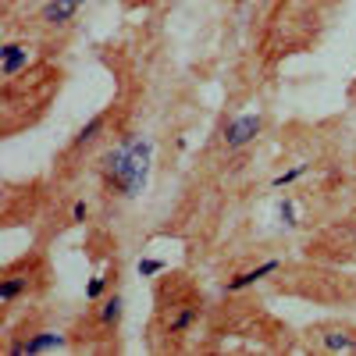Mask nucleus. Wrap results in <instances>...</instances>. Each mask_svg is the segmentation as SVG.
<instances>
[{
  "label": "nucleus",
  "mask_w": 356,
  "mask_h": 356,
  "mask_svg": "<svg viewBox=\"0 0 356 356\" xmlns=\"http://www.w3.org/2000/svg\"><path fill=\"white\" fill-rule=\"evenodd\" d=\"M65 86V68L57 50L22 29H4L0 36V132L4 139L36 129L54 107Z\"/></svg>",
  "instance_id": "1"
},
{
  "label": "nucleus",
  "mask_w": 356,
  "mask_h": 356,
  "mask_svg": "<svg viewBox=\"0 0 356 356\" xmlns=\"http://www.w3.org/2000/svg\"><path fill=\"white\" fill-rule=\"evenodd\" d=\"M211 303L203 285L189 271H164L154 282V307L146 324V349L150 353H189L203 332Z\"/></svg>",
  "instance_id": "2"
},
{
  "label": "nucleus",
  "mask_w": 356,
  "mask_h": 356,
  "mask_svg": "<svg viewBox=\"0 0 356 356\" xmlns=\"http://www.w3.org/2000/svg\"><path fill=\"white\" fill-rule=\"evenodd\" d=\"M146 171H150V139L125 129L93 161L86 182L97 186V196H100L104 211H114V207L132 203L139 196V189L146 186Z\"/></svg>",
  "instance_id": "3"
},
{
  "label": "nucleus",
  "mask_w": 356,
  "mask_h": 356,
  "mask_svg": "<svg viewBox=\"0 0 356 356\" xmlns=\"http://www.w3.org/2000/svg\"><path fill=\"white\" fill-rule=\"evenodd\" d=\"M129 129V114L122 104H107L104 111H97L86 125H79L72 132V139L57 150V157L50 161V182L65 186V182H82L93 168V161L107 150V146Z\"/></svg>",
  "instance_id": "4"
},
{
  "label": "nucleus",
  "mask_w": 356,
  "mask_h": 356,
  "mask_svg": "<svg viewBox=\"0 0 356 356\" xmlns=\"http://www.w3.org/2000/svg\"><path fill=\"white\" fill-rule=\"evenodd\" d=\"M54 278H57L54 260L47 246L40 243L33 250L4 260V267H0V328H8L18 314L47 303Z\"/></svg>",
  "instance_id": "5"
},
{
  "label": "nucleus",
  "mask_w": 356,
  "mask_h": 356,
  "mask_svg": "<svg viewBox=\"0 0 356 356\" xmlns=\"http://www.w3.org/2000/svg\"><path fill=\"white\" fill-rule=\"evenodd\" d=\"M75 353H122V328H125V289L122 278L107 285L89 307L68 324Z\"/></svg>",
  "instance_id": "6"
},
{
  "label": "nucleus",
  "mask_w": 356,
  "mask_h": 356,
  "mask_svg": "<svg viewBox=\"0 0 356 356\" xmlns=\"http://www.w3.org/2000/svg\"><path fill=\"white\" fill-rule=\"evenodd\" d=\"M0 353L4 356H43V353H75L72 328H57L47 314V303L18 314L8 328H0Z\"/></svg>",
  "instance_id": "7"
},
{
  "label": "nucleus",
  "mask_w": 356,
  "mask_h": 356,
  "mask_svg": "<svg viewBox=\"0 0 356 356\" xmlns=\"http://www.w3.org/2000/svg\"><path fill=\"white\" fill-rule=\"evenodd\" d=\"M86 4H89V0H40V4L22 11L18 18L4 22V29H22V33L36 36L40 43H47L50 50L61 54V47L75 33V25H79Z\"/></svg>",
  "instance_id": "8"
},
{
  "label": "nucleus",
  "mask_w": 356,
  "mask_h": 356,
  "mask_svg": "<svg viewBox=\"0 0 356 356\" xmlns=\"http://www.w3.org/2000/svg\"><path fill=\"white\" fill-rule=\"evenodd\" d=\"M303 257L332 267H356V211L321 225L314 235H307Z\"/></svg>",
  "instance_id": "9"
},
{
  "label": "nucleus",
  "mask_w": 356,
  "mask_h": 356,
  "mask_svg": "<svg viewBox=\"0 0 356 356\" xmlns=\"http://www.w3.org/2000/svg\"><path fill=\"white\" fill-rule=\"evenodd\" d=\"M300 349L314 356H356V321L321 317L300 332Z\"/></svg>",
  "instance_id": "10"
},
{
  "label": "nucleus",
  "mask_w": 356,
  "mask_h": 356,
  "mask_svg": "<svg viewBox=\"0 0 356 356\" xmlns=\"http://www.w3.org/2000/svg\"><path fill=\"white\" fill-rule=\"evenodd\" d=\"M267 129V114L264 111H243V114H232L221 122V129L214 132L211 146H207V157H218V161H228V157H239L243 150L264 136Z\"/></svg>",
  "instance_id": "11"
},
{
  "label": "nucleus",
  "mask_w": 356,
  "mask_h": 356,
  "mask_svg": "<svg viewBox=\"0 0 356 356\" xmlns=\"http://www.w3.org/2000/svg\"><path fill=\"white\" fill-rule=\"evenodd\" d=\"M282 267H285V257H260V260H253L246 267H235V271H228L221 278V296L225 300H232V296H246L253 285L271 282Z\"/></svg>",
  "instance_id": "12"
},
{
  "label": "nucleus",
  "mask_w": 356,
  "mask_h": 356,
  "mask_svg": "<svg viewBox=\"0 0 356 356\" xmlns=\"http://www.w3.org/2000/svg\"><path fill=\"white\" fill-rule=\"evenodd\" d=\"M33 4H40V0H22V11H29ZM15 8H18V0H0V11H4V22L15 15Z\"/></svg>",
  "instance_id": "13"
},
{
  "label": "nucleus",
  "mask_w": 356,
  "mask_h": 356,
  "mask_svg": "<svg viewBox=\"0 0 356 356\" xmlns=\"http://www.w3.org/2000/svg\"><path fill=\"white\" fill-rule=\"evenodd\" d=\"M346 97H349V107H353V111H356V79H353V82H349V93H346Z\"/></svg>",
  "instance_id": "14"
},
{
  "label": "nucleus",
  "mask_w": 356,
  "mask_h": 356,
  "mask_svg": "<svg viewBox=\"0 0 356 356\" xmlns=\"http://www.w3.org/2000/svg\"><path fill=\"white\" fill-rule=\"evenodd\" d=\"M353 175H356V150H353Z\"/></svg>",
  "instance_id": "15"
}]
</instances>
